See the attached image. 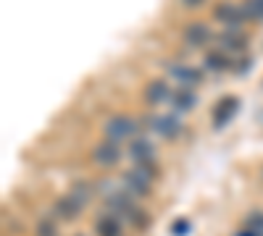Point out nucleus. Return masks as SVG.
<instances>
[{"label":"nucleus","instance_id":"5","mask_svg":"<svg viewBox=\"0 0 263 236\" xmlns=\"http://www.w3.org/2000/svg\"><path fill=\"white\" fill-rule=\"evenodd\" d=\"M174 95H171V90H168V81H163V79H153V81H147V87H145V102L147 105H163V102H168Z\"/></svg>","mask_w":263,"mask_h":236},{"label":"nucleus","instance_id":"4","mask_svg":"<svg viewBox=\"0 0 263 236\" xmlns=\"http://www.w3.org/2000/svg\"><path fill=\"white\" fill-rule=\"evenodd\" d=\"M150 128L158 137H163V139H174L182 132V123H179L177 116H153L150 118Z\"/></svg>","mask_w":263,"mask_h":236},{"label":"nucleus","instance_id":"17","mask_svg":"<svg viewBox=\"0 0 263 236\" xmlns=\"http://www.w3.org/2000/svg\"><path fill=\"white\" fill-rule=\"evenodd\" d=\"M242 228H250V231H255V233L263 236V212H260V210L250 212V216L245 218V226H242Z\"/></svg>","mask_w":263,"mask_h":236},{"label":"nucleus","instance_id":"12","mask_svg":"<svg viewBox=\"0 0 263 236\" xmlns=\"http://www.w3.org/2000/svg\"><path fill=\"white\" fill-rule=\"evenodd\" d=\"M95 231H98V236H121V223L116 216H103V218H98Z\"/></svg>","mask_w":263,"mask_h":236},{"label":"nucleus","instance_id":"2","mask_svg":"<svg viewBox=\"0 0 263 236\" xmlns=\"http://www.w3.org/2000/svg\"><path fill=\"white\" fill-rule=\"evenodd\" d=\"M135 132H137V123L129 116H111L105 121V139H111V142H124Z\"/></svg>","mask_w":263,"mask_h":236},{"label":"nucleus","instance_id":"6","mask_svg":"<svg viewBox=\"0 0 263 236\" xmlns=\"http://www.w3.org/2000/svg\"><path fill=\"white\" fill-rule=\"evenodd\" d=\"M237 108H239V100H237V97H224L221 102L216 105V111H213V126H216V128L227 126V123L234 118Z\"/></svg>","mask_w":263,"mask_h":236},{"label":"nucleus","instance_id":"20","mask_svg":"<svg viewBox=\"0 0 263 236\" xmlns=\"http://www.w3.org/2000/svg\"><path fill=\"white\" fill-rule=\"evenodd\" d=\"M182 6H187V8H197V6H203L205 0H179Z\"/></svg>","mask_w":263,"mask_h":236},{"label":"nucleus","instance_id":"18","mask_svg":"<svg viewBox=\"0 0 263 236\" xmlns=\"http://www.w3.org/2000/svg\"><path fill=\"white\" fill-rule=\"evenodd\" d=\"M187 231H190V221H187V218H179V221L171 223V233H174V236H184Z\"/></svg>","mask_w":263,"mask_h":236},{"label":"nucleus","instance_id":"3","mask_svg":"<svg viewBox=\"0 0 263 236\" xmlns=\"http://www.w3.org/2000/svg\"><path fill=\"white\" fill-rule=\"evenodd\" d=\"M92 160H95L100 168H114V165L121 160V149H119V142H111V139L100 142V144L92 149Z\"/></svg>","mask_w":263,"mask_h":236},{"label":"nucleus","instance_id":"10","mask_svg":"<svg viewBox=\"0 0 263 236\" xmlns=\"http://www.w3.org/2000/svg\"><path fill=\"white\" fill-rule=\"evenodd\" d=\"M129 153L135 158V163H153L156 160V144L147 139H135L129 147Z\"/></svg>","mask_w":263,"mask_h":236},{"label":"nucleus","instance_id":"15","mask_svg":"<svg viewBox=\"0 0 263 236\" xmlns=\"http://www.w3.org/2000/svg\"><path fill=\"white\" fill-rule=\"evenodd\" d=\"M205 66L213 69V71H227V69H232V63H229V58L224 53H208L205 55Z\"/></svg>","mask_w":263,"mask_h":236},{"label":"nucleus","instance_id":"13","mask_svg":"<svg viewBox=\"0 0 263 236\" xmlns=\"http://www.w3.org/2000/svg\"><path fill=\"white\" fill-rule=\"evenodd\" d=\"M174 102V108H177L179 113H187V111H192L195 108V95L187 90V87H182V90H177V92H174V97H171Z\"/></svg>","mask_w":263,"mask_h":236},{"label":"nucleus","instance_id":"9","mask_svg":"<svg viewBox=\"0 0 263 236\" xmlns=\"http://www.w3.org/2000/svg\"><path fill=\"white\" fill-rule=\"evenodd\" d=\"M82 207H84V205H82L79 200H74L71 195H66V197H61V200L55 202L53 210H55V216H58V218H63V221H74L79 212H82Z\"/></svg>","mask_w":263,"mask_h":236},{"label":"nucleus","instance_id":"22","mask_svg":"<svg viewBox=\"0 0 263 236\" xmlns=\"http://www.w3.org/2000/svg\"><path fill=\"white\" fill-rule=\"evenodd\" d=\"M77 236H82V233H77Z\"/></svg>","mask_w":263,"mask_h":236},{"label":"nucleus","instance_id":"8","mask_svg":"<svg viewBox=\"0 0 263 236\" xmlns=\"http://www.w3.org/2000/svg\"><path fill=\"white\" fill-rule=\"evenodd\" d=\"M208 39H211V29L205 24H200V21H192V24L184 27V42L190 48H200Z\"/></svg>","mask_w":263,"mask_h":236},{"label":"nucleus","instance_id":"16","mask_svg":"<svg viewBox=\"0 0 263 236\" xmlns=\"http://www.w3.org/2000/svg\"><path fill=\"white\" fill-rule=\"evenodd\" d=\"M69 195L74 197V200H79L82 205H87L92 200V186L90 184H84V181H79V184H74V189L69 191Z\"/></svg>","mask_w":263,"mask_h":236},{"label":"nucleus","instance_id":"21","mask_svg":"<svg viewBox=\"0 0 263 236\" xmlns=\"http://www.w3.org/2000/svg\"><path fill=\"white\" fill-rule=\"evenodd\" d=\"M258 3H260V8H263V0H258Z\"/></svg>","mask_w":263,"mask_h":236},{"label":"nucleus","instance_id":"7","mask_svg":"<svg viewBox=\"0 0 263 236\" xmlns=\"http://www.w3.org/2000/svg\"><path fill=\"white\" fill-rule=\"evenodd\" d=\"M216 18H218V21H224L229 29H237V27L245 21V13H242V8H239V6L221 3V6H216Z\"/></svg>","mask_w":263,"mask_h":236},{"label":"nucleus","instance_id":"1","mask_svg":"<svg viewBox=\"0 0 263 236\" xmlns=\"http://www.w3.org/2000/svg\"><path fill=\"white\" fill-rule=\"evenodd\" d=\"M158 176V170L153 168V163H137L132 170H126L124 174V189L129 191V195H147L150 191V184L153 179Z\"/></svg>","mask_w":263,"mask_h":236},{"label":"nucleus","instance_id":"14","mask_svg":"<svg viewBox=\"0 0 263 236\" xmlns=\"http://www.w3.org/2000/svg\"><path fill=\"white\" fill-rule=\"evenodd\" d=\"M221 45H224L227 50L242 53V50H245V45H248V39H245L242 34H234V32H229V34H224V37H221Z\"/></svg>","mask_w":263,"mask_h":236},{"label":"nucleus","instance_id":"19","mask_svg":"<svg viewBox=\"0 0 263 236\" xmlns=\"http://www.w3.org/2000/svg\"><path fill=\"white\" fill-rule=\"evenodd\" d=\"M37 236H58L55 223H53V221H42V223L37 226Z\"/></svg>","mask_w":263,"mask_h":236},{"label":"nucleus","instance_id":"11","mask_svg":"<svg viewBox=\"0 0 263 236\" xmlns=\"http://www.w3.org/2000/svg\"><path fill=\"white\" fill-rule=\"evenodd\" d=\"M171 76L179 79L182 87H195V84L203 81V74L192 66H171Z\"/></svg>","mask_w":263,"mask_h":236}]
</instances>
